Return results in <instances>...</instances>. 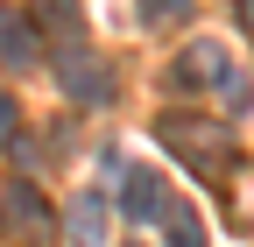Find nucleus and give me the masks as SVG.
<instances>
[{"label": "nucleus", "instance_id": "nucleus-1", "mask_svg": "<svg viewBox=\"0 0 254 247\" xmlns=\"http://www.w3.org/2000/svg\"><path fill=\"white\" fill-rule=\"evenodd\" d=\"M155 134H163V148L170 156H184L198 177H233V163H240V141H233V127L226 120H198V113H163L155 120Z\"/></svg>", "mask_w": 254, "mask_h": 247}, {"label": "nucleus", "instance_id": "nucleus-2", "mask_svg": "<svg viewBox=\"0 0 254 247\" xmlns=\"http://www.w3.org/2000/svg\"><path fill=\"white\" fill-rule=\"evenodd\" d=\"M0 226L14 247H57V212L36 184H7V205H0Z\"/></svg>", "mask_w": 254, "mask_h": 247}, {"label": "nucleus", "instance_id": "nucleus-3", "mask_svg": "<svg viewBox=\"0 0 254 247\" xmlns=\"http://www.w3.org/2000/svg\"><path fill=\"white\" fill-rule=\"evenodd\" d=\"M57 78H64V92H71L78 106H106V99H113V64H106L92 43L64 50V57H57Z\"/></svg>", "mask_w": 254, "mask_h": 247}, {"label": "nucleus", "instance_id": "nucleus-4", "mask_svg": "<svg viewBox=\"0 0 254 247\" xmlns=\"http://www.w3.org/2000/svg\"><path fill=\"white\" fill-rule=\"evenodd\" d=\"M170 85H184V92H226L233 85V57L219 43H184V57L170 64Z\"/></svg>", "mask_w": 254, "mask_h": 247}, {"label": "nucleus", "instance_id": "nucleus-5", "mask_svg": "<svg viewBox=\"0 0 254 247\" xmlns=\"http://www.w3.org/2000/svg\"><path fill=\"white\" fill-rule=\"evenodd\" d=\"M120 205H127V219H163V212H170V184L155 177L148 163H127L120 170Z\"/></svg>", "mask_w": 254, "mask_h": 247}, {"label": "nucleus", "instance_id": "nucleus-6", "mask_svg": "<svg viewBox=\"0 0 254 247\" xmlns=\"http://www.w3.org/2000/svg\"><path fill=\"white\" fill-rule=\"evenodd\" d=\"M106 240H113V198L78 191L71 198V247H106Z\"/></svg>", "mask_w": 254, "mask_h": 247}, {"label": "nucleus", "instance_id": "nucleus-7", "mask_svg": "<svg viewBox=\"0 0 254 247\" xmlns=\"http://www.w3.org/2000/svg\"><path fill=\"white\" fill-rule=\"evenodd\" d=\"M36 57H43V36H36V21H28V14H0V64L28 71Z\"/></svg>", "mask_w": 254, "mask_h": 247}, {"label": "nucleus", "instance_id": "nucleus-8", "mask_svg": "<svg viewBox=\"0 0 254 247\" xmlns=\"http://www.w3.org/2000/svg\"><path fill=\"white\" fill-rule=\"evenodd\" d=\"M36 21L50 28V36H57L64 50H78V43H85V14L71 7V0H36Z\"/></svg>", "mask_w": 254, "mask_h": 247}, {"label": "nucleus", "instance_id": "nucleus-9", "mask_svg": "<svg viewBox=\"0 0 254 247\" xmlns=\"http://www.w3.org/2000/svg\"><path fill=\"white\" fill-rule=\"evenodd\" d=\"M163 226H170V247H205V219H198L190 205H170Z\"/></svg>", "mask_w": 254, "mask_h": 247}, {"label": "nucleus", "instance_id": "nucleus-10", "mask_svg": "<svg viewBox=\"0 0 254 247\" xmlns=\"http://www.w3.org/2000/svg\"><path fill=\"white\" fill-rule=\"evenodd\" d=\"M141 7V28H184L190 21V0H134Z\"/></svg>", "mask_w": 254, "mask_h": 247}, {"label": "nucleus", "instance_id": "nucleus-11", "mask_svg": "<svg viewBox=\"0 0 254 247\" xmlns=\"http://www.w3.org/2000/svg\"><path fill=\"white\" fill-rule=\"evenodd\" d=\"M14 134H21V113H14L7 92H0V148H14Z\"/></svg>", "mask_w": 254, "mask_h": 247}, {"label": "nucleus", "instance_id": "nucleus-12", "mask_svg": "<svg viewBox=\"0 0 254 247\" xmlns=\"http://www.w3.org/2000/svg\"><path fill=\"white\" fill-rule=\"evenodd\" d=\"M233 14H240V28L254 36V0H233Z\"/></svg>", "mask_w": 254, "mask_h": 247}]
</instances>
